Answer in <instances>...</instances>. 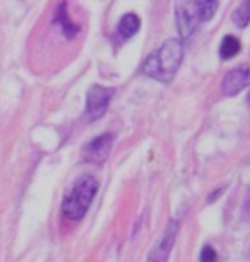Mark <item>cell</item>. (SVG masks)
<instances>
[{"label": "cell", "mask_w": 250, "mask_h": 262, "mask_svg": "<svg viewBox=\"0 0 250 262\" xmlns=\"http://www.w3.org/2000/svg\"><path fill=\"white\" fill-rule=\"evenodd\" d=\"M245 213H250V192H248L247 201H245Z\"/></svg>", "instance_id": "14"}, {"label": "cell", "mask_w": 250, "mask_h": 262, "mask_svg": "<svg viewBox=\"0 0 250 262\" xmlns=\"http://www.w3.org/2000/svg\"><path fill=\"white\" fill-rule=\"evenodd\" d=\"M218 260V255H216V250L211 247V245H204L201 250V255H199V262H216Z\"/></svg>", "instance_id": "13"}, {"label": "cell", "mask_w": 250, "mask_h": 262, "mask_svg": "<svg viewBox=\"0 0 250 262\" xmlns=\"http://www.w3.org/2000/svg\"><path fill=\"white\" fill-rule=\"evenodd\" d=\"M184 56V46L180 39L170 38L162 43L160 48L152 51L147 60L143 61L142 72L145 75L155 78L158 82L169 83L175 77L177 70L182 63Z\"/></svg>", "instance_id": "1"}, {"label": "cell", "mask_w": 250, "mask_h": 262, "mask_svg": "<svg viewBox=\"0 0 250 262\" xmlns=\"http://www.w3.org/2000/svg\"><path fill=\"white\" fill-rule=\"evenodd\" d=\"M232 20L237 28H240V29L247 28L248 23H250V0H243V2L233 10Z\"/></svg>", "instance_id": "12"}, {"label": "cell", "mask_w": 250, "mask_h": 262, "mask_svg": "<svg viewBox=\"0 0 250 262\" xmlns=\"http://www.w3.org/2000/svg\"><path fill=\"white\" fill-rule=\"evenodd\" d=\"M240 48H242L240 39L235 38V36H225L220 45V55L223 60H230L238 55Z\"/></svg>", "instance_id": "11"}, {"label": "cell", "mask_w": 250, "mask_h": 262, "mask_svg": "<svg viewBox=\"0 0 250 262\" xmlns=\"http://www.w3.org/2000/svg\"><path fill=\"white\" fill-rule=\"evenodd\" d=\"M55 23L63 29V34L66 36L69 39H72L74 36L79 33V28L72 23L70 17H69V12H66V2L63 0L58 7H56V12H55Z\"/></svg>", "instance_id": "8"}, {"label": "cell", "mask_w": 250, "mask_h": 262, "mask_svg": "<svg viewBox=\"0 0 250 262\" xmlns=\"http://www.w3.org/2000/svg\"><path fill=\"white\" fill-rule=\"evenodd\" d=\"M114 96V89L104 85H92L87 92L85 116L88 121H96L106 114L109 102Z\"/></svg>", "instance_id": "3"}, {"label": "cell", "mask_w": 250, "mask_h": 262, "mask_svg": "<svg viewBox=\"0 0 250 262\" xmlns=\"http://www.w3.org/2000/svg\"><path fill=\"white\" fill-rule=\"evenodd\" d=\"M250 83V68L248 65H240L232 68L221 82V91L225 96L233 97Z\"/></svg>", "instance_id": "7"}, {"label": "cell", "mask_w": 250, "mask_h": 262, "mask_svg": "<svg viewBox=\"0 0 250 262\" xmlns=\"http://www.w3.org/2000/svg\"><path fill=\"white\" fill-rule=\"evenodd\" d=\"M177 29L182 39H189L199 24L196 12V0H177L175 4Z\"/></svg>", "instance_id": "4"}, {"label": "cell", "mask_w": 250, "mask_h": 262, "mask_svg": "<svg viewBox=\"0 0 250 262\" xmlns=\"http://www.w3.org/2000/svg\"><path fill=\"white\" fill-rule=\"evenodd\" d=\"M140 24L142 23H140V17L137 14H133V12L124 14L118 24V33L123 39H129L140 31Z\"/></svg>", "instance_id": "9"}, {"label": "cell", "mask_w": 250, "mask_h": 262, "mask_svg": "<svg viewBox=\"0 0 250 262\" xmlns=\"http://www.w3.org/2000/svg\"><path fill=\"white\" fill-rule=\"evenodd\" d=\"M247 102H248V106H250V92H248V97H247Z\"/></svg>", "instance_id": "15"}, {"label": "cell", "mask_w": 250, "mask_h": 262, "mask_svg": "<svg viewBox=\"0 0 250 262\" xmlns=\"http://www.w3.org/2000/svg\"><path fill=\"white\" fill-rule=\"evenodd\" d=\"M112 141H114L112 133H104L101 136H97V138H94L90 143L85 146V150H83V159L96 165L104 164V162L107 160L109 154H111Z\"/></svg>", "instance_id": "6"}, {"label": "cell", "mask_w": 250, "mask_h": 262, "mask_svg": "<svg viewBox=\"0 0 250 262\" xmlns=\"http://www.w3.org/2000/svg\"><path fill=\"white\" fill-rule=\"evenodd\" d=\"M177 233H179V222H177V220H172L169 223V227H167V230L164 232L162 238H160L158 242L155 244V247L152 249L147 262H167L169 260L172 249H174Z\"/></svg>", "instance_id": "5"}, {"label": "cell", "mask_w": 250, "mask_h": 262, "mask_svg": "<svg viewBox=\"0 0 250 262\" xmlns=\"http://www.w3.org/2000/svg\"><path fill=\"white\" fill-rule=\"evenodd\" d=\"M218 10V0H196V12L199 23H208Z\"/></svg>", "instance_id": "10"}, {"label": "cell", "mask_w": 250, "mask_h": 262, "mask_svg": "<svg viewBox=\"0 0 250 262\" xmlns=\"http://www.w3.org/2000/svg\"><path fill=\"white\" fill-rule=\"evenodd\" d=\"M99 182L94 176H82L79 177L74 186L70 187V191L66 192L61 203V213L72 222H79L85 213L88 211L92 204L94 196L97 194Z\"/></svg>", "instance_id": "2"}]
</instances>
